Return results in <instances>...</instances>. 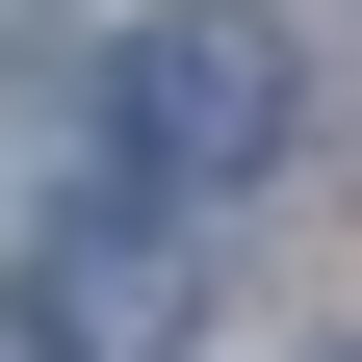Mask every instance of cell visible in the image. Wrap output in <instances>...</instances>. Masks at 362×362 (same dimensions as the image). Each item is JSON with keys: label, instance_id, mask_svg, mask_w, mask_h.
Here are the masks:
<instances>
[{"label": "cell", "instance_id": "1", "mask_svg": "<svg viewBox=\"0 0 362 362\" xmlns=\"http://www.w3.org/2000/svg\"><path fill=\"white\" fill-rule=\"evenodd\" d=\"M104 129H129L156 181H259V156H285V26H259V0L129 26V52H104Z\"/></svg>", "mask_w": 362, "mask_h": 362}, {"label": "cell", "instance_id": "2", "mask_svg": "<svg viewBox=\"0 0 362 362\" xmlns=\"http://www.w3.org/2000/svg\"><path fill=\"white\" fill-rule=\"evenodd\" d=\"M0 285H26V362H181V233L156 207H52Z\"/></svg>", "mask_w": 362, "mask_h": 362}]
</instances>
